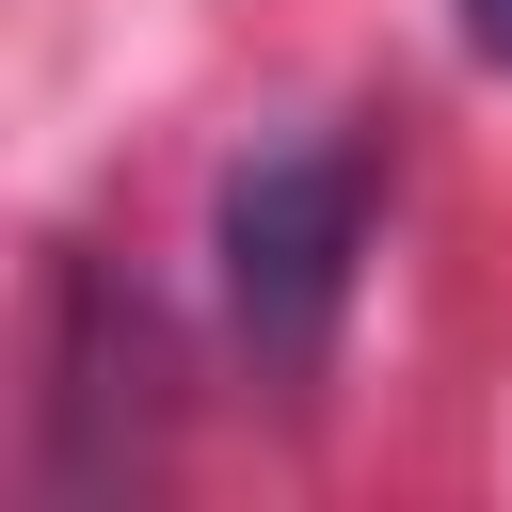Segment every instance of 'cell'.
<instances>
[{
	"mask_svg": "<svg viewBox=\"0 0 512 512\" xmlns=\"http://www.w3.org/2000/svg\"><path fill=\"white\" fill-rule=\"evenodd\" d=\"M144 384H160V320H144L112 272H64V304H48V480H64V496L128 480Z\"/></svg>",
	"mask_w": 512,
	"mask_h": 512,
	"instance_id": "2",
	"label": "cell"
},
{
	"mask_svg": "<svg viewBox=\"0 0 512 512\" xmlns=\"http://www.w3.org/2000/svg\"><path fill=\"white\" fill-rule=\"evenodd\" d=\"M224 320L272 384H304L352 320V256H368V144H256L224 176Z\"/></svg>",
	"mask_w": 512,
	"mask_h": 512,
	"instance_id": "1",
	"label": "cell"
},
{
	"mask_svg": "<svg viewBox=\"0 0 512 512\" xmlns=\"http://www.w3.org/2000/svg\"><path fill=\"white\" fill-rule=\"evenodd\" d=\"M464 48H480V64L512 80V0H464Z\"/></svg>",
	"mask_w": 512,
	"mask_h": 512,
	"instance_id": "3",
	"label": "cell"
}]
</instances>
